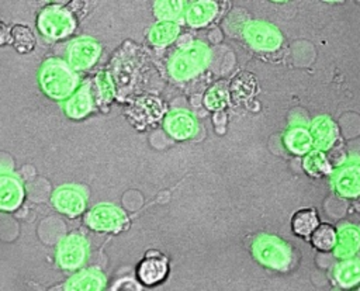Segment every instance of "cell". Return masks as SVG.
<instances>
[{"label":"cell","mask_w":360,"mask_h":291,"mask_svg":"<svg viewBox=\"0 0 360 291\" xmlns=\"http://www.w3.org/2000/svg\"><path fill=\"white\" fill-rule=\"evenodd\" d=\"M39 82L49 97L62 100L73 94L79 79L73 69L65 62L52 59L44 63L39 73Z\"/></svg>","instance_id":"1"},{"label":"cell","mask_w":360,"mask_h":291,"mask_svg":"<svg viewBox=\"0 0 360 291\" xmlns=\"http://www.w3.org/2000/svg\"><path fill=\"white\" fill-rule=\"evenodd\" d=\"M208 60V49L202 42H193L177 51L169 62V72L176 80L197 75Z\"/></svg>","instance_id":"2"},{"label":"cell","mask_w":360,"mask_h":291,"mask_svg":"<svg viewBox=\"0 0 360 291\" xmlns=\"http://www.w3.org/2000/svg\"><path fill=\"white\" fill-rule=\"evenodd\" d=\"M38 30L49 38H63L69 35L75 30V18L73 15L56 6L46 7L38 15Z\"/></svg>","instance_id":"3"},{"label":"cell","mask_w":360,"mask_h":291,"mask_svg":"<svg viewBox=\"0 0 360 291\" xmlns=\"http://www.w3.org/2000/svg\"><path fill=\"white\" fill-rule=\"evenodd\" d=\"M87 253V240L79 233H70L59 242L56 249V260L60 267L75 270L86 261Z\"/></svg>","instance_id":"4"},{"label":"cell","mask_w":360,"mask_h":291,"mask_svg":"<svg viewBox=\"0 0 360 291\" xmlns=\"http://www.w3.org/2000/svg\"><path fill=\"white\" fill-rule=\"evenodd\" d=\"M253 252L262 263L274 269H285L290 263V253L287 247L271 236H263L253 245Z\"/></svg>","instance_id":"5"},{"label":"cell","mask_w":360,"mask_h":291,"mask_svg":"<svg viewBox=\"0 0 360 291\" xmlns=\"http://www.w3.org/2000/svg\"><path fill=\"white\" fill-rule=\"evenodd\" d=\"M100 55V45L91 38H79L68 48V60L72 69L90 67Z\"/></svg>","instance_id":"6"},{"label":"cell","mask_w":360,"mask_h":291,"mask_svg":"<svg viewBox=\"0 0 360 291\" xmlns=\"http://www.w3.org/2000/svg\"><path fill=\"white\" fill-rule=\"evenodd\" d=\"M125 222L124 212L108 204H101L94 207L87 215V224L96 231H114L118 229Z\"/></svg>","instance_id":"7"},{"label":"cell","mask_w":360,"mask_h":291,"mask_svg":"<svg viewBox=\"0 0 360 291\" xmlns=\"http://www.w3.org/2000/svg\"><path fill=\"white\" fill-rule=\"evenodd\" d=\"M53 205L69 216L79 215L86 207L84 193L73 186H65L58 188L52 195Z\"/></svg>","instance_id":"8"},{"label":"cell","mask_w":360,"mask_h":291,"mask_svg":"<svg viewBox=\"0 0 360 291\" xmlns=\"http://www.w3.org/2000/svg\"><path fill=\"white\" fill-rule=\"evenodd\" d=\"M245 37L249 44L257 49H276L281 42L277 30L260 21L250 22L245 30Z\"/></svg>","instance_id":"9"},{"label":"cell","mask_w":360,"mask_h":291,"mask_svg":"<svg viewBox=\"0 0 360 291\" xmlns=\"http://www.w3.org/2000/svg\"><path fill=\"white\" fill-rule=\"evenodd\" d=\"M24 197V190L17 177L7 173H0V209H15Z\"/></svg>","instance_id":"10"},{"label":"cell","mask_w":360,"mask_h":291,"mask_svg":"<svg viewBox=\"0 0 360 291\" xmlns=\"http://www.w3.org/2000/svg\"><path fill=\"white\" fill-rule=\"evenodd\" d=\"M166 131L176 139H187L195 132V121L193 115L183 110H176L167 114L165 119Z\"/></svg>","instance_id":"11"},{"label":"cell","mask_w":360,"mask_h":291,"mask_svg":"<svg viewBox=\"0 0 360 291\" xmlns=\"http://www.w3.org/2000/svg\"><path fill=\"white\" fill-rule=\"evenodd\" d=\"M336 190L346 197L360 194V163H352L343 167L335 177Z\"/></svg>","instance_id":"12"},{"label":"cell","mask_w":360,"mask_h":291,"mask_svg":"<svg viewBox=\"0 0 360 291\" xmlns=\"http://www.w3.org/2000/svg\"><path fill=\"white\" fill-rule=\"evenodd\" d=\"M104 287V277L96 269L82 270L69 278L66 284V290H77V291H97Z\"/></svg>","instance_id":"13"},{"label":"cell","mask_w":360,"mask_h":291,"mask_svg":"<svg viewBox=\"0 0 360 291\" xmlns=\"http://www.w3.org/2000/svg\"><path fill=\"white\" fill-rule=\"evenodd\" d=\"M167 274V263L160 256L146 257L138 269V276L145 284H155L165 278Z\"/></svg>","instance_id":"14"},{"label":"cell","mask_w":360,"mask_h":291,"mask_svg":"<svg viewBox=\"0 0 360 291\" xmlns=\"http://www.w3.org/2000/svg\"><path fill=\"white\" fill-rule=\"evenodd\" d=\"M91 96L87 87L75 91L65 103V111L70 118H83L91 110Z\"/></svg>","instance_id":"15"},{"label":"cell","mask_w":360,"mask_h":291,"mask_svg":"<svg viewBox=\"0 0 360 291\" xmlns=\"http://www.w3.org/2000/svg\"><path fill=\"white\" fill-rule=\"evenodd\" d=\"M217 14V4L212 1H197L187 7L186 20L191 27H201L211 21Z\"/></svg>","instance_id":"16"},{"label":"cell","mask_w":360,"mask_h":291,"mask_svg":"<svg viewBox=\"0 0 360 291\" xmlns=\"http://www.w3.org/2000/svg\"><path fill=\"white\" fill-rule=\"evenodd\" d=\"M179 34V25L174 21H159L149 31V39L156 46H165L174 41Z\"/></svg>","instance_id":"17"},{"label":"cell","mask_w":360,"mask_h":291,"mask_svg":"<svg viewBox=\"0 0 360 291\" xmlns=\"http://www.w3.org/2000/svg\"><path fill=\"white\" fill-rule=\"evenodd\" d=\"M318 216L316 212L311 208L300 209L294 214L291 219L292 231L300 236H308L312 233V231L318 226Z\"/></svg>","instance_id":"18"},{"label":"cell","mask_w":360,"mask_h":291,"mask_svg":"<svg viewBox=\"0 0 360 291\" xmlns=\"http://www.w3.org/2000/svg\"><path fill=\"white\" fill-rule=\"evenodd\" d=\"M11 38H13V45L14 49L20 53H28L34 49L35 46V37L32 31L21 24H17L11 28L10 31Z\"/></svg>","instance_id":"19"},{"label":"cell","mask_w":360,"mask_h":291,"mask_svg":"<svg viewBox=\"0 0 360 291\" xmlns=\"http://www.w3.org/2000/svg\"><path fill=\"white\" fill-rule=\"evenodd\" d=\"M311 240L315 247H318L321 250H329L336 246L338 235H336V231L333 229V226H330L329 224H322V225H318L312 231Z\"/></svg>","instance_id":"20"},{"label":"cell","mask_w":360,"mask_h":291,"mask_svg":"<svg viewBox=\"0 0 360 291\" xmlns=\"http://www.w3.org/2000/svg\"><path fill=\"white\" fill-rule=\"evenodd\" d=\"M335 138V125L328 118H318L312 125V141L319 148H326Z\"/></svg>","instance_id":"21"},{"label":"cell","mask_w":360,"mask_h":291,"mask_svg":"<svg viewBox=\"0 0 360 291\" xmlns=\"http://www.w3.org/2000/svg\"><path fill=\"white\" fill-rule=\"evenodd\" d=\"M359 245H360L359 233L352 228H346L340 232V235L338 238V242H336V246H335L336 247V254H339L342 257L350 256L357 250Z\"/></svg>","instance_id":"22"},{"label":"cell","mask_w":360,"mask_h":291,"mask_svg":"<svg viewBox=\"0 0 360 291\" xmlns=\"http://www.w3.org/2000/svg\"><path fill=\"white\" fill-rule=\"evenodd\" d=\"M285 143L290 150L295 153H304L311 148L312 136L304 128H294L287 134Z\"/></svg>","instance_id":"23"},{"label":"cell","mask_w":360,"mask_h":291,"mask_svg":"<svg viewBox=\"0 0 360 291\" xmlns=\"http://www.w3.org/2000/svg\"><path fill=\"white\" fill-rule=\"evenodd\" d=\"M153 8L162 21H174L183 13L184 3L179 0H160L153 4Z\"/></svg>","instance_id":"24"},{"label":"cell","mask_w":360,"mask_h":291,"mask_svg":"<svg viewBox=\"0 0 360 291\" xmlns=\"http://www.w3.org/2000/svg\"><path fill=\"white\" fill-rule=\"evenodd\" d=\"M228 103V89L224 83L212 86L204 96V104L210 110H219Z\"/></svg>","instance_id":"25"},{"label":"cell","mask_w":360,"mask_h":291,"mask_svg":"<svg viewBox=\"0 0 360 291\" xmlns=\"http://www.w3.org/2000/svg\"><path fill=\"white\" fill-rule=\"evenodd\" d=\"M255 89H256L255 77L249 73H240L239 76H236L231 86V90L236 98L249 97L250 94L255 93Z\"/></svg>","instance_id":"26"},{"label":"cell","mask_w":360,"mask_h":291,"mask_svg":"<svg viewBox=\"0 0 360 291\" xmlns=\"http://www.w3.org/2000/svg\"><path fill=\"white\" fill-rule=\"evenodd\" d=\"M304 166L305 170L312 176H322L329 172V163L326 160V156L319 150L308 155L304 162Z\"/></svg>","instance_id":"27"},{"label":"cell","mask_w":360,"mask_h":291,"mask_svg":"<svg viewBox=\"0 0 360 291\" xmlns=\"http://www.w3.org/2000/svg\"><path fill=\"white\" fill-rule=\"evenodd\" d=\"M360 277V266L354 261H347L339 267L338 278L342 285H352Z\"/></svg>","instance_id":"28"},{"label":"cell","mask_w":360,"mask_h":291,"mask_svg":"<svg viewBox=\"0 0 360 291\" xmlns=\"http://www.w3.org/2000/svg\"><path fill=\"white\" fill-rule=\"evenodd\" d=\"M97 86H98V90H100V93H101V96L105 101L112 98L114 87H112V83H111V79H110L108 73L103 72L97 76Z\"/></svg>","instance_id":"29"},{"label":"cell","mask_w":360,"mask_h":291,"mask_svg":"<svg viewBox=\"0 0 360 291\" xmlns=\"http://www.w3.org/2000/svg\"><path fill=\"white\" fill-rule=\"evenodd\" d=\"M10 35H11V34H10L8 28L6 27V24L0 21V45H4V44L8 41Z\"/></svg>","instance_id":"30"},{"label":"cell","mask_w":360,"mask_h":291,"mask_svg":"<svg viewBox=\"0 0 360 291\" xmlns=\"http://www.w3.org/2000/svg\"><path fill=\"white\" fill-rule=\"evenodd\" d=\"M357 290H360V285H359V287H357Z\"/></svg>","instance_id":"31"}]
</instances>
